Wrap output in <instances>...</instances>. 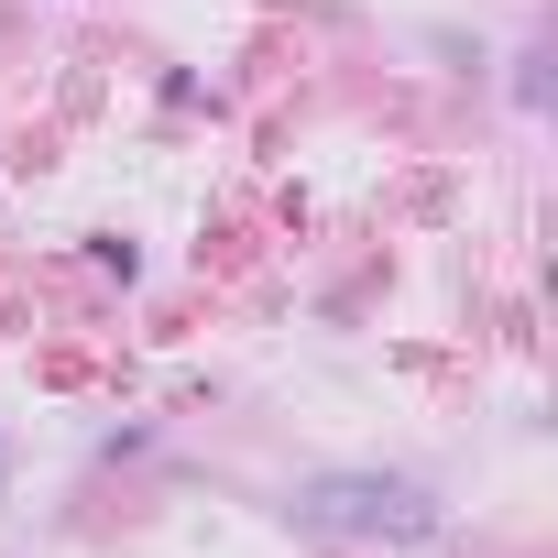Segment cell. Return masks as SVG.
<instances>
[{"mask_svg": "<svg viewBox=\"0 0 558 558\" xmlns=\"http://www.w3.org/2000/svg\"><path fill=\"white\" fill-rule=\"evenodd\" d=\"M318 514H329V525H395V536H427V525H438L405 482H318Z\"/></svg>", "mask_w": 558, "mask_h": 558, "instance_id": "cell-1", "label": "cell"}]
</instances>
